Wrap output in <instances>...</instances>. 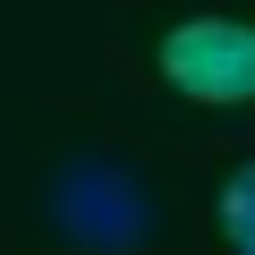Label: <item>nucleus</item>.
<instances>
[{
    "mask_svg": "<svg viewBox=\"0 0 255 255\" xmlns=\"http://www.w3.org/2000/svg\"><path fill=\"white\" fill-rule=\"evenodd\" d=\"M162 77L187 102H255V26L247 17H187L162 34Z\"/></svg>",
    "mask_w": 255,
    "mask_h": 255,
    "instance_id": "obj_2",
    "label": "nucleus"
},
{
    "mask_svg": "<svg viewBox=\"0 0 255 255\" xmlns=\"http://www.w3.org/2000/svg\"><path fill=\"white\" fill-rule=\"evenodd\" d=\"M51 221L77 255H136L153 238V196L119 162H68L51 179Z\"/></svg>",
    "mask_w": 255,
    "mask_h": 255,
    "instance_id": "obj_1",
    "label": "nucleus"
},
{
    "mask_svg": "<svg viewBox=\"0 0 255 255\" xmlns=\"http://www.w3.org/2000/svg\"><path fill=\"white\" fill-rule=\"evenodd\" d=\"M213 213H221V238H230L238 255H255V162H238V170L221 179V204H213Z\"/></svg>",
    "mask_w": 255,
    "mask_h": 255,
    "instance_id": "obj_3",
    "label": "nucleus"
}]
</instances>
